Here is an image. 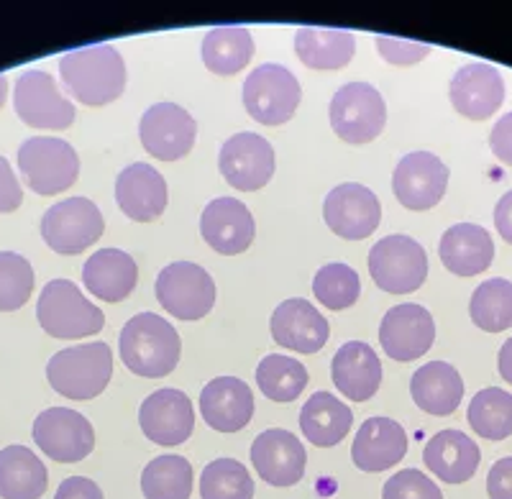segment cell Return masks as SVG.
Here are the masks:
<instances>
[{
    "mask_svg": "<svg viewBox=\"0 0 512 499\" xmlns=\"http://www.w3.org/2000/svg\"><path fill=\"white\" fill-rule=\"evenodd\" d=\"M59 77L72 98L100 108L126 90V62L111 44H93L64 54L59 59Z\"/></svg>",
    "mask_w": 512,
    "mask_h": 499,
    "instance_id": "1",
    "label": "cell"
},
{
    "mask_svg": "<svg viewBox=\"0 0 512 499\" xmlns=\"http://www.w3.org/2000/svg\"><path fill=\"white\" fill-rule=\"evenodd\" d=\"M118 351L128 372L144 379H162L180 364V333L169 320L154 313H139L123 325Z\"/></svg>",
    "mask_w": 512,
    "mask_h": 499,
    "instance_id": "2",
    "label": "cell"
},
{
    "mask_svg": "<svg viewBox=\"0 0 512 499\" xmlns=\"http://www.w3.org/2000/svg\"><path fill=\"white\" fill-rule=\"evenodd\" d=\"M111 377L113 351L100 341L57 351L47 364V382L67 400H93L103 395Z\"/></svg>",
    "mask_w": 512,
    "mask_h": 499,
    "instance_id": "3",
    "label": "cell"
},
{
    "mask_svg": "<svg viewBox=\"0 0 512 499\" xmlns=\"http://www.w3.org/2000/svg\"><path fill=\"white\" fill-rule=\"evenodd\" d=\"M254 39L244 26H216L203 39V62L213 75H236L251 62Z\"/></svg>",
    "mask_w": 512,
    "mask_h": 499,
    "instance_id": "34",
    "label": "cell"
},
{
    "mask_svg": "<svg viewBox=\"0 0 512 499\" xmlns=\"http://www.w3.org/2000/svg\"><path fill=\"white\" fill-rule=\"evenodd\" d=\"M6 95H8V77L0 75V108L6 105Z\"/></svg>",
    "mask_w": 512,
    "mask_h": 499,
    "instance_id": "50",
    "label": "cell"
},
{
    "mask_svg": "<svg viewBox=\"0 0 512 499\" xmlns=\"http://www.w3.org/2000/svg\"><path fill=\"white\" fill-rule=\"evenodd\" d=\"M495 226L507 244H512V190L505 192L495 205Z\"/></svg>",
    "mask_w": 512,
    "mask_h": 499,
    "instance_id": "48",
    "label": "cell"
},
{
    "mask_svg": "<svg viewBox=\"0 0 512 499\" xmlns=\"http://www.w3.org/2000/svg\"><path fill=\"white\" fill-rule=\"evenodd\" d=\"M374 44H377L379 57H382L384 62L397 64V67L418 64L431 54V47H428V44H415V41H405V39H390V36H377Z\"/></svg>",
    "mask_w": 512,
    "mask_h": 499,
    "instance_id": "43",
    "label": "cell"
},
{
    "mask_svg": "<svg viewBox=\"0 0 512 499\" xmlns=\"http://www.w3.org/2000/svg\"><path fill=\"white\" fill-rule=\"evenodd\" d=\"M192 464L185 456H157L141 474V492L146 499H190Z\"/></svg>",
    "mask_w": 512,
    "mask_h": 499,
    "instance_id": "37",
    "label": "cell"
},
{
    "mask_svg": "<svg viewBox=\"0 0 512 499\" xmlns=\"http://www.w3.org/2000/svg\"><path fill=\"white\" fill-rule=\"evenodd\" d=\"M13 111L26 126L64 131L75 123V105L64 98L57 80L41 70H26L13 85Z\"/></svg>",
    "mask_w": 512,
    "mask_h": 499,
    "instance_id": "11",
    "label": "cell"
},
{
    "mask_svg": "<svg viewBox=\"0 0 512 499\" xmlns=\"http://www.w3.org/2000/svg\"><path fill=\"white\" fill-rule=\"evenodd\" d=\"M448 190V167L431 151H413L402 157L392 175L397 203L408 210H431Z\"/></svg>",
    "mask_w": 512,
    "mask_h": 499,
    "instance_id": "14",
    "label": "cell"
},
{
    "mask_svg": "<svg viewBox=\"0 0 512 499\" xmlns=\"http://www.w3.org/2000/svg\"><path fill=\"white\" fill-rule=\"evenodd\" d=\"M331 379L346 400L367 402L382 384V361L364 341H349L331 361Z\"/></svg>",
    "mask_w": 512,
    "mask_h": 499,
    "instance_id": "26",
    "label": "cell"
},
{
    "mask_svg": "<svg viewBox=\"0 0 512 499\" xmlns=\"http://www.w3.org/2000/svg\"><path fill=\"white\" fill-rule=\"evenodd\" d=\"M328 116H331V128L338 139L359 146L369 144L382 134L387 123V105L374 85L349 82L333 95Z\"/></svg>",
    "mask_w": 512,
    "mask_h": 499,
    "instance_id": "6",
    "label": "cell"
},
{
    "mask_svg": "<svg viewBox=\"0 0 512 499\" xmlns=\"http://www.w3.org/2000/svg\"><path fill=\"white\" fill-rule=\"evenodd\" d=\"M489 149L502 164L512 167V111L495 123L489 134Z\"/></svg>",
    "mask_w": 512,
    "mask_h": 499,
    "instance_id": "46",
    "label": "cell"
},
{
    "mask_svg": "<svg viewBox=\"0 0 512 499\" xmlns=\"http://www.w3.org/2000/svg\"><path fill=\"white\" fill-rule=\"evenodd\" d=\"M441 264L456 277H477L495 259V241L477 223H456L438 244Z\"/></svg>",
    "mask_w": 512,
    "mask_h": 499,
    "instance_id": "27",
    "label": "cell"
},
{
    "mask_svg": "<svg viewBox=\"0 0 512 499\" xmlns=\"http://www.w3.org/2000/svg\"><path fill=\"white\" fill-rule=\"evenodd\" d=\"M448 95L459 116L469 121H487L505 103V80L492 64L469 62L451 77Z\"/></svg>",
    "mask_w": 512,
    "mask_h": 499,
    "instance_id": "19",
    "label": "cell"
},
{
    "mask_svg": "<svg viewBox=\"0 0 512 499\" xmlns=\"http://www.w3.org/2000/svg\"><path fill=\"white\" fill-rule=\"evenodd\" d=\"M303 100L300 82L282 64H259L244 82V108L262 126H282Z\"/></svg>",
    "mask_w": 512,
    "mask_h": 499,
    "instance_id": "8",
    "label": "cell"
},
{
    "mask_svg": "<svg viewBox=\"0 0 512 499\" xmlns=\"http://www.w3.org/2000/svg\"><path fill=\"white\" fill-rule=\"evenodd\" d=\"M323 218L338 238L361 241L372 236L382 223V203L369 187L346 182L328 192L323 203Z\"/></svg>",
    "mask_w": 512,
    "mask_h": 499,
    "instance_id": "16",
    "label": "cell"
},
{
    "mask_svg": "<svg viewBox=\"0 0 512 499\" xmlns=\"http://www.w3.org/2000/svg\"><path fill=\"white\" fill-rule=\"evenodd\" d=\"M54 499H105L103 489L93 482V479H85V476H70L59 484Z\"/></svg>",
    "mask_w": 512,
    "mask_h": 499,
    "instance_id": "47",
    "label": "cell"
},
{
    "mask_svg": "<svg viewBox=\"0 0 512 499\" xmlns=\"http://www.w3.org/2000/svg\"><path fill=\"white\" fill-rule=\"evenodd\" d=\"M272 338L297 354H315L328 343V320L303 297H292L277 305L269 320Z\"/></svg>",
    "mask_w": 512,
    "mask_h": 499,
    "instance_id": "21",
    "label": "cell"
},
{
    "mask_svg": "<svg viewBox=\"0 0 512 499\" xmlns=\"http://www.w3.org/2000/svg\"><path fill=\"white\" fill-rule=\"evenodd\" d=\"M474 325L487 333H502L512 328V282L510 279H487L474 290L469 302Z\"/></svg>",
    "mask_w": 512,
    "mask_h": 499,
    "instance_id": "38",
    "label": "cell"
},
{
    "mask_svg": "<svg viewBox=\"0 0 512 499\" xmlns=\"http://www.w3.org/2000/svg\"><path fill=\"white\" fill-rule=\"evenodd\" d=\"M103 213L90 198H67L52 205L41 218V238L62 256H77L100 241Z\"/></svg>",
    "mask_w": 512,
    "mask_h": 499,
    "instance_id": "9",
    "label": "cell"
},
{
    "mask_svg": "<svg viewBox=\"0 0 512 499\" xmlns=\"http://www.w3.org/2000/svg\"><path fill=\"white\" fill-rule=\"evenodd\" d=\"M479 451L472 438L461 430H441L425 443L423 464L441 479L443 484L469 482L479 469Z\"/></svg>",
    "mask_w": 512,
    "mask_h": 499,
    "instance_id": "28",
    "label": "cell"
},
{
    "mask_svg": "<svg viewBox=\"0 0 512 499\" xmlns=\"http://www.w3.org/2000/svg\"><path fill=\"white\" fill-rule=\"evenodd\" d=\"M82 282L98 300L121 302L136 290L139 267L126 251L100 249L82 267Z\"/></svg>",
    "mask_w": 512,
    "mask_h": 499,
    "instance_id": "29",
    "label": "cell"
},
{
    "mask_svg": "<svg viewBox=\"0 0 512 499\" xmlns=\"http://www.w3.org/2000/svg\"><path fill=\"white\" fill-rule=\"evenodd\" d=\"M34 292V269L16 251H0V313L24 308Z\"/></svg>",
    "mask_w": 512,
    "mask_h": 499,
    "instance_id": "41",
    "label": "cell"
},
{
    "mask_svg": "<svg viewBox=\"0 0 512 499\" xmlns=\"http://www.w3.org/2000/svg\"><path fill=\"white\" fill-rule=\"evenodd\" d=\"M489 499H512V456L497 461L487 474Z\"/></svg>",
    "mask_w": 512,
    "mask_h": 499,
    "instance_id": "45",
    "label": "cell"
},
{
    "mask_svg": "<svg viewBox=\"0 0 512 499\" xmlns=\"http://www.w3.org/2000/svg\"><path fill=\"white\" fill-rule=\"evenodd\" d=\"M497 369H500V377L505 379L507 384H512V338H507L502 343L500 356H497Z\"/></svg>",
    "mask_w": 512,
    "mask_h": 499,
    "instance_id": "49",
    "label": "cell"
},
{
    "mask_svg": "<svg viewBox=\"0 0 512 499\" xmlns=\"http://www.w3.org/2000/svg\"><path fill=\"white\" fill-rule=\"evenodd\" d=\"M382 499H443L441 487L418 469H402L387 479Z\"/></svg>",
    "mask_w": 512,
    "mask_h": 499,
    "instance_id": "42",
    "label": "cell"
},
{
    "mask_svg": "<svg viewBox=\"0 0 512 499\" xmlns=\"http://www.w3.org/2000/svg\"><path fill=\"white\" fill-rule=\"evenodd\" d=\"M369 274L382 292L410 295L428 277V256L410 236L379 238L369 251Z\"/></svg>",
    "mask_w": 512,
    "mask_h": 499,
    "instance_id": "7",
    "label": "cell"
},
{
    "mask_svg": "<svg viewBox=\"0 0 512 499\" xmlns=\"http://www.w3.org/2000/svg\"><path fill=\"white\" fill-rule=\"evenodd\" d=\"M47 466L31 448L6 446L0 451V497L41 499L47 492Z\"/></svg>",
    "mask_w": 512,
    "mask_h": 499,
    "instance_id": "32",
    "label": "cell"
},
{
    "mask_svg": "<svg viewBox=\"0 0 512 499\" xmlns=\"http://www.w3.org/2000/svg\"><path fill=\"white\" fill-rule=\"evenodd\" d=\"M200 233L213 251L223 256H236L249 249L256 226L251 210L241 200L216 198L203 210Z\"/></svg>",
    "mask_w": 512,
    "mask_h": 499,
    "instance_id": "22",
    "label": "cell"
},
{
    "mask_svg": "<svg viewBox=\"0 0 512 499\" xmlns=\"http://www.w3.org/2000/svg\"><path fill=\"white\" fill-rule=\"evenodd\" d=\"M216 282L195 262H175L159 272L157 300L177 320H200L216 305Z\"/></svg>",
    "mask_w": 512,
    "mask_h": 499,
    "instance_id": "10",
    "label": "cell"
},
{
    "mask_svg": "<svg viewBox=\"0 0 512 499\" xmlns=\"http://www.w3.org/2000/svg\"><path fill=\"white\" fill-rule=\"evenodd\" d=\"M24 203V190L13 175L6 157H0V213H13Z\"/></svg>",
    "mask_w": 512,
    "mask_h": 499,
    "instance_id": "44",
    "label": "cell"
},
{
    "mask_svg": "<svg viewBox=\"0 0 512 499\" xmlns=\"http://www.w3.org/2000/svg\"><path fill=\"white\" fill-rule=\"evenodd\" d=\"M34 443L57 464H77L93 453L95 430L77 410L49 407L36 415Z\"/></svg>",
    "mask_w": 512,
    "mask_h": 499,
    "instance_id": "12",
    "label": "cell"
},
{
    "mask_svg": "<svg viewBox=\"0 0 512 499\" xmlns=\"http://www.w3.org/2000/svg\"><path fill=\"white\" fill-rule=\"evenodd\" d=\"M218 169L231 187L239 192L262 190L274 177V149L264 136L236 134L221 146Z\"/></svg>",
    "mask_w": 512,
    "mask_h": 499,
    "instance_id": "17",
    "label": "cell"
},
{
    "mask_svg": "<svg viewBox=\"0 0 512 499\" xmlns=\"http://www.w3.org/2000/svg\"><path fill=\"white\" fill-rule=\"evenodd\" d=\"M167 182L152 164L136 162L126 167L116 180V203L126 218L136 223H152L167 210Z\"/></svg>",
    "mask_w": 512,
    "mask_h": 499,
    "instance_id": "23",
    "label": "cell"
},
{
    "mask_svg": "<svg viewBox=\"0 0 512 499\" xmlns=\"http://www.w3.org/2000/svg\"><path fill=\"white\" fill-rule=\"evenodd\" d=\"M313 292L328 310H346L356 305L361 295V279L349 264L333 262L320 267L313 277Z\"/></svg>",
    "mask_w": 512,
    "mask_h": 499,
    "instance_id": "40",
    "label": "cell"
},
{
    "mask_svg": "<svg viewBox=\"0 0 512 499\" xmlns=\"http://www.w3.org/2000/svg\"><path fill=\"white\" fill-rule=\"evenodd\" d=\"M139 136L144 149L162 162L187 157L198 139V123L177 103H157L141 116Z\"/></svg>",
    "mask_w": 512,
    "mask_h": 499,
    "instance_id": "13",
    "label": "cell"
},
{
    "mask_svg": "<svg viewBox=\"0 0 512 499\" xmlns=\"http://www.w3.org/2000/svg\"><path fill=\"white\" fill-rule=\"evenodd\" d=\"M203 499H254V479L236 459L210 461L200 476Z\"/></svg>",
    "mask_w": 512,
    "mask_h": 499,
    "instance_id": "39",
    "label": "cell"
},
{
    "mask_svg": "<svg viewBox=\"0 0 512 499\" xmlns=\"http://www.w3.org/2000/svg\"><path fill=\"white\" fill-rule=\"evenodd\" d=\"M18 169L36 195H59L77 182L80 157L64 139L34 136L18 149Z\"/></svg>",
    "mask_w": 512,
    "mask_h": 499,
    "instance_id": "5",
    "label": "cell"
},
{
    "mask_svg": "<svg viewBox=\"0 0 512 499\" xmlns=\"http://www.w3.org/2000/svg\"><path fill=\"white\" fill-rule=\"evenodd\" d=\"M295 52L310 70H341L354 59L356 39L344 29H297Z\"/></svg>",
    "mask_w": 512,
    "mask_h": 499,
    "instance_id": "33",
    "label": "cell"
},
{
    "mask_svg": "<svg viewBox=\"0 0 512 499\" xmlns=\"http://www.w3.org/2000/svg\"><path fill=\"white\" fill-rule=\"evenodd\" d=\"M200 415L218 433L244 430L254 418V392L236 377H218L200 392Z\"/></svg>",
    "mask_w": 512,
    "mask_h": 499,
    "instance_id": "24",
    "label": "cell"
},
{
    "mask_svg": "<svg viewBox=\"0 0 512 499\" xmlns=\"http://www.w3.org/2000/svg\"><path fill=\"white\" fill-rule=\"evenodd\" d=\"M251 464L262 482L272 487H295L305 476L308 453L295 433L269 428L251 443Z\"/></svg>",
    "mask_w": 512,
    "mask_h": 499,
    "instance_id": "18",
    "label": "cell"
},
{
    "mask_svg": "<svg viewBox=\"0 0 512 499\" xmlns=\"http://www.w3.org/2000/svg\"><path fill=\"white\" fill-rule=\"evenodd\" d=\"M36 318L44 333L59 341H75L103 331L105 315L98 305L85 300L80 287L70 279H52L36 302Z\"/></svg>",
    "mask_w": 512,
    "mask_h": 499,
    "instance_id": "4",
    "label": "cell"
},
{
    "mask_svg": "<svg viewBox=\"0 0 512 499\" xmlns=\"http://www.w3.org/2000/svg\"><path fill=\"white\" fill-rule=\"evenodd\" d=\"M408 453V433L392 418H369L361 423L351 446L354 466L367 474L392 469Z\"/></svg>",
    "mask_w": 512,
    "mask_h": 499,
    "instance_id": "25",
    "label": "cell"
},
{
    "mask_svg": "<svg viewBox=\"0 0 512 499\" xmlns=\"http://www.w3.org/2000/svg\"><path fill=\"white\" fill-rule=\"evenodd\" d=\"M410 395L423 412L446 418L459 410L461 400H464V382H461L456 366H451L448 361H428L413 374Z\"/></svg>",
    "mask_w": 512,
    "mask_h": 499,
    "instance_id": "30",
    "label": "cell"
},
{
    "mask_svg": "<svg viewBox=\"0 0 512 499\" xmlns=\"http://www.w3.org/2000/svg\"><path fill=\"white\" fill-rule=\"evenodd\" d=\"M354 412L331 392H315L300 412V430L313 446L333 448L349 436Z\"/></svg>",
    "mask_w": 512,
    "mask_h": 499,
    "instance_id": "31",
    "label": "cell"
},
{
    "mask_svg": "<svg viewBox=\"0 0 512 499\" xmlns=\"http://www.w3.org/2000/svg\"><path fill=\"white\" fill-rule=\"evenodd\" d=\"M466 420L477 436L487 441H505L512 436V395L500 387H487L474 395Z\"/></svg>",
    "mask_w": 512,
    "mask_h": 499,
    "instance_id": "35",
    "label": "cell"
},
{
    "mask_svg": "<svg viewBox=\"0 0 512 499\" xmlns=\"http://www.w3.org/2000/svg\"><path fill=\"white\" fill-rule=\"evenodd\" d=\"M256 384L272 402H295L308 387V369L290 356L269 354L256 366Z\"/></svg>",
    "mask_w": 512,
    "mask_h": 499,
    "instance_id": "36",
    "label": "cell"
},
{
    "mask_svg": "<svg viewBox=\"0 0 512 499\" xmlns=\"http://www.w3.org/2000/svg\"><path fill=\"white\" fill-rule=\"evenodd\" d=\"M436 341L433 315L415 302H402L387 310L379 323V343L392 361H415L428 354Z\"/></svg>",
    "mask_w": 512,
    "mask_h": 499,
    "instance_id": "15",
    "label": "cell"
},
{
    "mask_svg": "<svg viewBox=\"0 0 512 499\" xmlns=\"http://www.w3.org/2000/svg\"><path fill=\"white\" fill-rule=\"evenodd\" d=\"M139 425L144 436L157 446H180L192 436L195 407L180 389H157L141 402Z\"/></svg>",
    "mask_w": 512,
    "mask_h": 499,
    "instance_id": "20",
    "label": "cell"
}]
</instances>
